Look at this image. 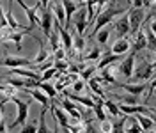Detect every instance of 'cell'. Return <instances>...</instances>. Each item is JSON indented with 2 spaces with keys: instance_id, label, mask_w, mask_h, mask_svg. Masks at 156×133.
I'll return each mask as SVG.
<instances>
[{
  "instance_id": "cell-1",
  "label": "cell",
  "mask_w": 156,
  "mask_h": 133,
  "mask_svg": "<svg viewBox=\"0 0 156 133\" xmlns=\"http://www.w3.org/2000/svg\"><path fill=\"white\" fill-rule=\"evenodd\" d=\"M128 7H121V5H117L115 2H112V4H107L105 5V9L103 13L99 14L94 21V30H92V38L96 36L99 30H103V27H107L108 23H112V20L115 18L117 14H126Z\"/></svg>"
},
{
  "instance_id": "cell-2",
  "label": "cell",
  "mask_w": 156,
  "mask_h": 133,
  "mask_svg": "<svg viewBox=\"0 0 156 133\" xmlns=\"http://www.w3.org/2000/svg\"><path fill=\"white\" fill-rule=\"evenodd\" d=\"M11 101L16 105V108H18V117H16V121L11 124V130L12 128H18V126H25V123H27V115H29V106L32 101H23V99H20L18 96H12L11 98Z\"/></svg>"
},
{
  "instance_id": "cell-3",
  "label": "cell",
  "mask_w": 156,
  "mask_h": 133,
  "mask_svg": "<svg viewBox=\"0 0 156 133\" xmlns=\"http://www.w3.org/2000/svg\"><path fill=\"white\" fill-rule=\"evenodd\" d=\"M153 71H154V67H153V62H149V60H140V64L135 67V73H133V80L138 82V84H144L146 80H149L151 76H153Z\"/></svg>"
},
{
  "instance_id": "cell-4",
  "label": "cell",
  "mask_w": 156,
  "mask_h": 133,
  "mask_svg": "<svg viewBox=\"0 0 156 133\" xmlns=\"http://www.w3.org/2000/svg\"><path fill=\"white\" fill-rule=\"evenodd\" d=\"M39 21H41V29L44 32V36L50 38L51 36V25H53V11L48 5V2H43V13L39 14Z\"/></svg>"
},
{
  "instance_id": "cell-5",
  "label": "cell",
  "mask_w": 156,
  "mask_h": 133,
  "mask_svg": "<svg viewBox=\"0 0 156 133\" xmlns=\"http://www.w3.org/2000/svg\"><path fill=\"white\" fill-rule=\"evenodd\" d=\"M73 25H75V29H76V34H80V36L85 34V30H87V27H89L87 4H85V7H82V9L75 14V18H73Z\"/></svg>"
},
{
  "instance_id": "cell-6",
  "label": "cell",
  "mask_w": 156,
  "mask_h": 133,
  "mask_svg": "<svg viewBox=\"0 0 156 133\" xmlns=\"http://www.w3.org/2000/svg\"><path fill=\"white\" fill-rule=\"evenodd\" d=\"M18 5L27 13V18H29V21H30V29H34V27H41L37 11L43 9V2H37L34 7H27V5H25V2H18Z\"/></svg>"
},
{
  "instance_id": "cell-7",
  "label": "cell",
  "mask_w": 156,
  "mask_h": 133,
  "mask_svg": "<svg viewBox=\"0 0 156 133\" xmlns=\"http://www.w3.org/2000/svg\"><path fill=\"white\" fill-rule=\"evenodd\" d=\"M4 67H11V69H23V67H34V59H25V57H5L2 60Z\"/></svg>"
},
{
  "instance_id": "cell-8",
  "label": "cell",
  "mask_w": 156,
  "mask_h": 133,
  "mask_svg": "<svg viewBox=\"0 0 156 133\" xmlns=\"http://www.w3.org/2000/svg\"><path fill=\"white\" fill-rule=\"evenodd\" d=\"M128 16H129V25H131V34H138L140 25L146 21V14L144 9H129L128 11Z\"/></svg>"
},
{
  "instance_id": "cell-9",
  "label": "cell",
  "mask_w": 156,
  "mask_h": 133,
  "mask_svg": "<svg viewBox=\"0 0 156 133\" xmlns=\"http://www.w3.org/2000/svg\"><path fill=\"white\" fill-rule=\"evenodd\" d=\"M117 39H126L128 34H131V25H129V16H121L114 25Z\"/></svg>"
},
{
  "instance_id": "cell-10",
  "label": "cell",
  "mask_w": 156,
  "mask_h": 133,
  "mask_svg": "<svg viewBox=\"0 0 156 133\" xmlns=\"http://www.w3.org/2000/svg\"><path fill=\"white\" fill-rule=\"evenodd\" d=\"M25 34L32 36V38L36 39V41H41V39L36 38V36H34L30 30H21V32H11L9 36H7V34H4V36H2V43L5 45L7 41H14V45H16V50L20 52V50H21V39H23V36H25Z\"/></svg>"
},
{
  "instance_id": "cell-11",
  "label": "cell",
  "mask_w": 156,
  "mask_h": 133,
  "mask_svg": "<svg viewBox=\"0 0 156 133\" xmlns=\"http://www.w3.org/2000/svg\"><path fill=\"white\" fill-rule=\"evenodd\" d=\"M135 59H136V55L135 53H131L129 57H126L121 64H119V69H121L122 76H126V78H133V73H135Z\"/></svg>"
},
{
  "instance_id": "cell-12",
  "label": "cell",
  "mask_w": 156,
  "mask_h": 133,
  "mask_svg": "<svg viewBox=\"0 0 156 133\" xmlns=\"http://www.w3.org/2000/svg\"><path fill=\"white\" fill-rule=\"evenodd\" d=\"M50 110H51V114H53V121H57L58 126L68 131L69 126H71V124H69V119H68V112H66V110H60L58 106H51Z\"/></svg>"
},
{
  "instance_id": "cell-13",
  "label": "cell",
  "mask_w": 156,
  "mask_h": 133,
  "mask_svg": "<svg viewBox=\"0 0 156 133\" xmlns=\"http://www.w3.org/2000/svg\"><path fill=\"white\" fill-rule=\"evenodd\" d=\"M25 92L30 94L36 101H39V103L43 105V108H44V110H50V108H51V106H50V98L44 94L41 89H25Z\"/></svg>"
},
{
  "instance_id": "cell-14",
  "label": "cell",
  "mask_w": 156,
  "mask_h": 133,
  "mask_svg": "<svg viewBox=\"0 0 156 133\" xmlns=\"http://www.w3.org/2000/svg\"><path fill=\"white\" fill-rule=\"evenodd\" d=\"M131 48L133 46H131V43L128 41V38L126 39H117L115 43L112 45V50H110V52H112L114 55H121V57H122V55H124L126 52H129Z\"/></svg>"
},
{
  "instance_id": "cell-15",
  "label": "cell",
  "mask_w": 156,
  "mask_h": 133,
  "mask_svg": "<svg viewBox=\"0 0 156 133\" xmlns=\"http://www.w3.org/2000/svg\"><path fill=\"white\" fill-rule=\"evenodd\" d=\"M119 87H122L126 91V94H133V96L144 94L149 89V85H146V84H122V85H119Z\"/></svg>"
},
{
  "instance_id": "cell-16",
  "label": "cell",
  "mask_w": 156,
  "mask_h": 133,
  "mask_svg": "<svg viewBox=\"0 0 156 133\" xmlns=\"http://www.w3.org/2000/svg\"><path fill=\"white\" fill-rule=\"evenodd\" d=\"M51 11L55 13V20H57L58 23L66 29V25H68V16H66V9H64V4L62 2H58V4H53L51 5Z\"/></svg>"
},
{
  "instance_id": "cell-17",
  "label": "cell",
  "mask_w": 156,
  "mask_h": 133,
  "mask_svg": "<svg viewBox=\"0 0 156 133\" xmlns=\"http://www.w3.org/2000/svg\"><path fill=\"white\" fill-rule=\"evenodd\" d=\"M60 105H62V108H64V110L71 115V117H75V119H78V121H82V114H80L78 106L73 103V101H69V98L62 99V101H60Z\"/></svg>"
},
{
  "instance_id": "cell-18",
  "label": "cell",
  "mask_w": 156,
  "mask_h": 133,
  "mask_svg": "<svg viewBox=\"0 0 156 133\" xmlns=\"http://www.w3.org/2000/svg\"><path fill=\"white\" fill-rule=\"evenodd\" d=\"M147 48V36H146V30H138V34L135 36V45H133V53H140V50Z\"/></svg>"
},
{
  "instance_id": "cell-19",
  "label": "cell",
  "mask_w": 156,
  "mask_h": 133,
  "mask_svg": "<svg viewBox=\"0 0 156 133\" xmlns=\"http://www.w3.org/2000/svg\"><path fill=\"white\" fill-rule=\"evenodd\" d=\"M119 59H122V57H121V55H114L112 52H107V53H103V57L99 59V62H98V69L103 71V69L108 67L112 62H117Z\"/></svg>"
},
{
  "instance_id": "cell-20",
  "label": "cell",
  "mask_w": 156,
  "mask_h": 133,
  "mask_svg": "<svg viewBox=\"0 0 156 133\" xmlns=\"http://www.w3.org/2000/svg\"><path fill=\"white\" fill-rule=\"evenodd\" d=\"M73 46H75V50H76L78 59L83 60V48L87 46V45H85V38L80 36V34H75V36H73Z\"/></svg>"
},
{
  "instance_id": "cell-21",
  "label": "cell",
  "mask_w": 156,
  "mask_h": 133,
  "mask_svg": "<svg viewBox=\"0 0 156 133\" xmlns=\"http://www.w3.org/2000/svg\"><path fill=\"white\" fill-rule=\"evenodd\" d=\"M135 117H136V121L140 123V126H142V130H144L146 133H149V131H151V128L154 126V121H153L151 117H147V115H144V114H136Z\"/></svg>"
},
{
  "instance_id": "cell-22",
  "label": "cell",
  "mask_w": 156,
  "mask_h": 133,
  "mask_svg": "<svg viewBox=\"0 0 156 133\" xmlns=\"http://www.w3.org/2000/svg\"><path fill=\"white\" fill-rule=\"evenodd\" d=\"M117 99H121L122 105H129V106H135V105H142L140 101V96H133V94H124V96H115Z\"/></svg>"
},
{
  "instance_id": "cell-23",
  "label": "cell",
  "mask_w": 156,
  "mask_h": 133,
  "mask_svg": "<svg viewBox=\"0 0 156 133\" xmlns=\"http://www.w3.org/2000/svg\"><path fill=\"white\" fill-rule=\"evenodd\" d=\"M39 89H41V91H43V92H44V94L48 96L50 99H55V98H57V89H55V87L53 85H50L48 82H39Z\"/></svg>"
},
{
  "instance_id": "cell-24",
  "label": "cell",
  "mask_w": 156,
  "mask_h": 133,
  "mask_svg": "<svg viewBox=\"0 0 156 133\" xmlns=\"http://www.w3.org/2000/svg\"><path fill=\"white\" fill-rule=\"evenodd\" d=\"M114 71H115L114 67H105V69L101 71V75H99V76L103 78V82H105V84H114V85H119V84H117V80L114 78V75H112Z\"/></svg>"
},
{
  "instance_id": "cell-25",
  "label": "cell",
  "mask_w": 156,
  "mask_h": 133,
  "mask_svg": "<svg viewBox=\"0 0 156 133\" xmlns=\"http://www.w3.org/2000/svg\"><path fill=\"white\" fill-rule=\"evenodd\" d=\"M99 85H101V84H99L98 76H94V78H90V80H89V87L92 89V92H94L96 96H99L101 99H105V92H103V89H101Z\"/></svg>"
},
{
  "instance_id": "cell-26",
  "label": "cell",
  "mask_w": 156,
  "mask_h": 133,
  "mask_svg": "<svg viewBox=\"0 0 156 133\" xmlns=\"http://www.w3.org/2000/svg\"><path fill=\"white\" fill-rule=\"evenodd\" d=\"M48 59H50V53H48V50H46L44 46H41V50L37 52V55H36V59H34V66H39L41 62L44 64V62H46Z\"/></svg>"
},
{
  "instance_id": "cell-27",
  "label": "cell",
  "mask_w": 156,
  "mask_h": 133,
  "mask_svg": "<svg viewBox=\"0 0 156 133\" xmlns=\"http://www.w3.org/2000/svg\"><path fill=\"white\" fill-rule=\"evenodd\" d=\"M98 69V66H89V67H83L82 71H80V78L83 80V82H89L90 78H94V71Z\"/></svg>"
},
{
  "instance_id": "cell-28",
  "label": "cell",
  "mask_w": 156,
  "mask_h": 133,
  "mask_svg": "<svg viewBox=\"0 0 156 133\" xmlns=\"http://www.w3.org/2000/svg\"><path fill=\"white\" fill-rule=\"evenodd\" d=\"M105 108H107L108 112L112 114V119H115V115H121V108H119V105H115L114 101H108V99H105Z\"/></svg>"
},
{
  "instance_id": "cell-29",
  "label": "cell",
  "mask_w": 156,
  "mask_h": 133,
  "mask_svg": "<svg viewBox=\"0 0 156 133\" xmlns=\"http://www.w3.org/2000/svg\"><path fill=\"white\" fill-rule=\"evenodd\" d=\"M53 76H60V71H58L57 67H50V69H46L43 75H41V82H48L50 78H53Z\"/></svg>"
},
{
  "instance_id": "cell-30",
  "label": "cell",
  "mask_w": 156,
  "mask_h": 133,
  "mask_svg": "<svg viewBox=\"0 0 156 133\" xmlns=\"http://www.w3.org/2000/svg\"><path fill=\"white\" fill-rule=\"evenodd\" d=\"M101 57H103V55H101V48L96 45V46L92 48L87 55L83 57V60H87V62H89V60H96V59H101Z\"/></svg>"
},
{
  "instance_id": "cell-31",
  "label": "cell",
  "mask_w": 156,
  "mask_h": 133,
  "mask_svg": "<svg viewBox=\"0 0 156 133\" xmlns=\"http://www.w3.org/2000/svg\"><path fill=\"white\" fill-rule=\"evenodd\" d=\"M129 123H131V126L126 130V133H144V130H142L140 123L136 121V117H129Z\"/></svg>"
},
{
  "instance_id": "cell-32",
  "label": "cell",
  "mask_w": 156,
  "mask_h": 133,
  "mask_svg": "<svg viewBox=\"0 0 156 133\" xmlns=\"http://www.w3.org/2000/svg\"><path fill=\"white\" fill-rule=\"evenodd\" d=\"M44 115H46V110L43 108V110H41V115H39V130H37V133H51V131H50V128L46 126Z\"/></svg>"
},
{
  "instance_id": "cell-33",
  "label": "cell",
  "mask_w": 156,
  "mask_h": 133,
  "mask_svg": "<svg viewBox=\"0 0 156 133\" xmlns=\"http://www.w3.org/2000/svg\"><path fill=\"white\" fill-rule=\"evenodd\" d=\"M94 38L98 39V43L99 45H107V41H108V38H110V30H107V29H103V30H99Z\"/></svg>"
},
{
  "instance_id": "cell-34",
  "label": "cell",
  "mask_w": 156,
  "mask_h": 133,
  "mask_svg": "<svg viewBox=\"0 0 156 133\" xmlns=\"http://www.w3.org/2000/svg\"><path fill=\"white\" fill-rule=\"evenodd\" d=\"M37 123H29V124H25L23 128H21V131L20 133H37Z\"/></svg>"
},
{
  "instance_id": "cell-35",
  "label": "cell",
  "mask_w": 156,
  "mask_h": 133,
  "mask_svg": "<svg viewBox=\"0 0 156 133\" xmlns=\"http://www.w3.org/2000/svg\"><path fill=\"white\" fill-rule=\"evenodd\" d=\"M53 55H55V60H68V52L64 50V48H58L57 52H53Z\"/></svg>"
},
{
  "instance_id": "cell-36",
  "label": "cell",
  "mask_w": 156,
  "mask_h": 133,
  "mask_svg": "<svg viewBox=\"0 0 156 133\" xmlns=\"http://www.w3.org/2000/svg\"><path fill=\"white\" fill-rule=\"evenodd\" d=\"M112 130H114V124H112V121H103L101 123V133H112Z\"/></svg>"
},
{
  "instance_id": "cell-37",
  "label": "cell",
  "mask_w": 156,
  "mask_h": 133,
  "mask_svg": "<svg viewBox=\"0 0 156 133\" xmlns=\"http://www.w3.org/2000/svg\"><path fill=\"white\" fill-rule=\"evenodd\" d=\"M154 89H156V78H153L151 80V84H149V89H147V96H146V103L151 99V96H153V92H154Z\"/></svg>"
},
{
  "instance_id": "cell-38",
  "label": "cell",
  "mask_w": 156,
  "mask_h": 133,
  "mask_svg": "<svg viewBox=\"0 0 156 133\" xmlns=\"http://www.w3.org/2000/svg\"><path fill=\"white\" fill-rule=\"evenodd\" d=\"M83 87H85V82L80 78L78 82H75V84H73V91H75V92H82V91H83Z\"/></svg>"
},
{
  "instance_id": "cell-39",
  "label": "cell",
  "mask_w": 156,
  "mask_h": 133,
  "mask_svg": "<svg viewBox=\"0 0 156 133\" xmlns=\"http://www.w3.org/2000/svg\"><path fill=\"white\" fill-rule=\"evenodd\" d=\"M83 133H98V131L94 130L92 123H90V121H87V123H85V131H83Z\"/></svg>"
},
{
  "instance_id": "cell-40",
  "label": "cell",
  "mask_w": 156,
  "mask_h": 133,
  "mask_svg": "<svg viewBox=\"0 0 156 133\" xmlns=\"http://www.w3.org/2000/svg\"><path fill=\"white\" fill-rule=\"evenodd\" d=\"M151 30L154 32V36H156V18L153 20V21H151Z\"/></svg>"
},
{
  "instance_id": "cell-41",
  "label": "cell",
  "mask_w": 156,
  "mask_h": 133,
  "mask_svg": "<svg viewBox=\"0 0 156 133\" xmlns=\"http://www.w3.org/2000/svg\"><path fill=\"white\" fill-rule=\"evenodd\" d=\"M151 119H153V121H154V124H156V110H154V108H153V114H151Z\"/></svg>"
},
{
  "instance_id": "cell-42",
  "label": "cell",
  "mask_w": 156,
  "mask_h": 133,
  "mask_svg": "<svg viewBox=\"0 0 156 133\" xmlns=\"http://www.w3.org/2000/svg\"><path fill=\"white\" fill-rule=\"evenodd\" d=\"M151 11H153V14L156 16V4H153V5H151Z\"/></svg>"
},
{
  "instance_id": "cell-43",
  "label": "cell",
  "mask_w": 156,
  "mask_h": 133,
  "mask_svg": "<svg viewBox=\"0 0 156 133\" xmlns=\"http://www.w3.org/2000/svg\"><path fill=\"white\" fill-rule=\"evenodd\" d=\"M153 67H154V69H156V59H154V60H153Z\"/></svg>"
},
{
  "instance_id": "cell-44",
  "label": "cell",
  "mask_w": 156,
  "mask_h": 133,
  "mask_svg": "<svg viewBox=\"0 0 156 133\" xmlns=\"http://www.w3.org/2000/svg\"><path fill=\"white\" fill-rule=\"evenodd\" d=\"M53 133H60V130H58V128H55V131H53Z\"/></svg>"
}]
</instances>
